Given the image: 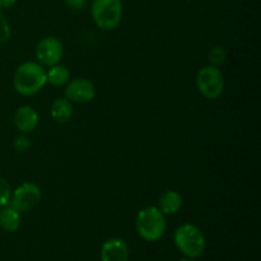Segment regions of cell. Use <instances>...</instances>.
<instances>
[{
	"mask_svg": "<svg viewBox=\"0 0 261 261\" xmlns=\"http://www.w3.org/2000/svg\"><path fill=\"white\" fill-rule=\"evenodd\" d=\"M46 69L37 61L20 64L13 76V87L20 96H33L45 87Z\"/></svg>",
	"mask_w": 261,
	"mask_h": 261,
	"instance_id": "cell-1",
	"label": "cell"
},
{
	"mask_svg": "<svg viewBox=\"0 0 261 261\" xmlns=\"http://www.w3.org/2000/svg\"><path fill=\"white\" fill-rule=\"evenodd\" d=\"M135 228L144 241H158L166 232V216L157 206H145L137 214Z\"/></svg>",
	"mask_w": 261,
	"mask_h": 261,
	"instance_id": "cell-2",
	"label": "cell"
},
{
	"mask_svg": "<svg viewBox=\"0 0 261 261\" xmlns=\"http://www.w3.org/2000/svg\"><path fill=\"white\" fill-rule=\"evenodd\" d=\"M173 242L178 251L190 259L200 257L206 247L205 237L201 229L191 223L181 224L176 228L173 233Z\"/></svg>",
	"mask_w": 261,
	"mask_h": 261,
	"instance_id": "cell-3",
	"label": "cell"
},
{
	"mask_svg": "<svg viewBox=\"0 0 261 261\" xmlns=\"http://www.w3.org/2000/svg\"><path fill=\"white\" fill-rule=\"evenodd\" d=\"M92 18L98 28L112 31L119 27L122 18L121 0H93L91 8Z\"/></svg>",
	"mask_w": 261,
	"mask_h": 261,
	"instance_id": "cell-4",
	"label": "cell"
},
{
	"mask_svg": "<svg viewBox=\"0 0 261 261\" xmlns=\"http://www.w3.org/2000/svg\"><path fill=\"white\" fill-rule=\"evenodd\" d=\"M196 88L205 98H219L224 91V76L218 66H203L196 74Z\"/></svg>",
	"mask_w": 261,
	"mask_h": 261,
	"instance_id": "cell-5",
	"label": "cell"
},
{
	"mask_svg": "<svg viewBox=\"0 0 261 261\" xmlns=\"http://www.w3.org/2000/svg\"><path fill=\"white\" fill-rule=\"evenodd\" d=\"M41 198H42V191L40 186L31 181H25L12 190L9 205L19 213H24L35 208L41 201Z\"/></svg>",
	"mask_w": 261,
	"mask_h": 261,
	"instance_id": "cell-6",
	"label": "cell"
},
{
	"mask_svg": "<svg viewBox=\"0 0 261 261\" xmlns=\"http://www.w3.org/2000/svg\"><path fill=\"white\" fill-rule=\"evenodd\" d=\"M36 58L37 63L42 66H53L61 61L64 55V46L58 37L46 36L36 46Z\"/></svg>",
	"mask_w": 261,
	"mask_h": 261,
	"instance_id": "cell-7",
	"label": "cell"
},
{
	"mask_svg": "<svg viewBox=\"0 0 261 261\" xmlns=\"http://www.w3.org/2000/svg\"><path fill=\"white\" fill-rule=\"evenodd\" d=\"M64 93L71 103H86L94 98L96 87L88 78L79 76V78L69 79L68 83L65 84Z\"/></svg>",
	"mask_w": 261,
	"mask_h": 261,
	"instance_id": "cell-8",
	"label": "cell"
},
{
	"mask_svg": "<svg viewBox=\"0 0 261 261\" xmlns=\"http://www.w3.org/2000/svg\"><path fill=\"white\" fill-rule=\"evenodd\" d=\"M129 255V246L119 237L109 239L101 247L102 261H127Z\"/></svg>",
	"mask_w": 261,
	"mask_h": 261,
	"instance_id": "cell-9",
	"label": "cell"
},
{
	"mask_svg": "<svg viewBox=\"0 0 261 261\" xmlns=\"http://www.w3.org/2000/svg\"><path fill=\"white\" fill-rule=\"evenodd\" d=\"M40 116L32 106H20L14 114V125L22 134H31L37 127Z\"/></svg>",
	"mask_w": 261,
	"mask_h": 261,
	"instance_id": "cell-10",
	"label": "cell"
},
{
	"mask_svg": "<svg viewBox=\"0 0 261 261\" xmlns=\"http://www.w3.org/2000/svg\"><path fill=\"white\" fill-rule=\"evenodd\" d=\"M182 206V196L175 190H167L158 199L157 208L165 216H175Z\"/></svg>",
	"mask_w": 261,
	"mask_h": 261,
	"instance_id": "cell-11",
	"label": "cell"
},
{
	"mask_svg": "<svg viewBox=\"0 0 261 261\" xmlns=\"http://www.w3.org/2000/svg\"><path fill=\"white\" fill-rule=\"evenodd\" d=\"M73 103L66 97L56 98L51 103L50 115L54 121L59 122V124H65V122L70 121L71 117H73Z\"/></svg>",
	"mask_w": 261,
	"mask_h": 261,
	"instance_id": "cell-12",
	"label": "cell"
},
{
	"mask_svg": "<svg viewBox=\"0 0 261 261\" xmlns=\"http://www.w3.org/2000/svg\"><path fill=\"white\" fill-rule=\"evenodd\" d=\"M20 213L9 204L0 208V227L5 232H17L20 227Z\"/></svg>",
	"mask_w": 261,
	"mask_h": 261,
	"instance_id": "cell-13",
	"label": "cell"
},
{
	"mask_svg": "<svg viewBox=\"0 0 261 261\" xmlns=\"http://www.w3.org/2000/svg\"><path fill=\"white\" fill-rule=\"evenodd\" d=\"M70 79V71L66 66L56 64L46 70V83L53 87H64Z\"/></svg>",
	"mask_w": 261,
	"mask_h": 261,
	"instance_id": "cell-14",
	"label": "cell"
},
{
	"mask_svg": "<svg viewBox=\"0 0 261 261\" xmlns=\"http://www.w3.org/2000/svg\"><path fill=\"white\" fill-rule=\"evenodd\" d=\"M227 48L223 45H216L211 48L209 53V63L213 66H219L226 61Z\"/></svg>",
	"mask_w": 261,
	"mask_h": 261,
	"instance_id": "cell-15",
	"label": "cell"
},
{
	"mask_svg": "<svg viewBox=\"0 0 261 261\" xmlns=\"http://www.w3.org/2000/svg\"><path fill=\"white\" fill-rule=\"evenodd\" d=\"M12 196V188L5 178L0 177V208L8 205Z\"/></svg>",
	"mask_w": 261,
	"mask_h": 261,
	"instance_id": "cell-16",
	"label": "cell"
},
{
	"mask_svg": "<svg viewBox=\"0 0 261 261\" xmlns=\"http://www.w3.org/2000/svg\"><path fill=\"white\" fill-rule=\"evenodd\" d=\"M10 35H12V31H10L9 23H8L4 14L0 12V45H2V43H5L7 41H9Z\"/></svg>",
	"mask_w": 261,
	"mask_h": 261,
	"instance_id": "cell-17",
	"label": "cell"
},
{
	"mask_svg": "<svg viewBox=\"0 0 261 261\" xmlns=\"http://www.w3.org/2000/svg\"><path fill=\"white\" fill-rule=\"evenodd\" d=\"M30 147H31V142L24 134L17 137L14 139V142H13V148H14V149L19 153L25 152V150H27Z\"/></svg>",
	"mask_w": 261,
	"mask_h": 261,
	"instance_id": "cell-18",
	"label": "cell"
},
{
	"mask_svg": "<svg viewBox=\"0 0 261 261\" xmlns=\"http://www.w3.org/2000/svg\"><path fill=\"white\" fill-rule=\"evenodd\" d=\"M87 0H65V4L74 10H81L86 7Z\"/></svg>",
	"mask_w": 261,
	"mask_h": 261,
	"instance_id": "cell-19",
	"label": "cell"
},
{
	"mask_svg": "<svg viewBox=\"0 0 261 261\" xmlns=\"http://www.w3.org/2000/svg\"><path fill=\"white\" fill-rule=\"evenodd\" d=\"M17 3V0H0V10L9 9Z\"/></svg>",
	"mask_w": 261,
	"mask_h": 261,
	"instance_id": "cell-20",
	"label": "cell"
},
{
	"mask_svg": "<svg viewBox=\"0 0 261 261\" xmlns=\"http://www.w3.org/2000/svg\"><path fill=\"white\" fill-rule=\"evenodd\" d=\"M178 261H195V260L190 259V257H185V259H181V260H178Z\"/></svg>",
	"mask_w": 261,
	"mask_h": 261,
	"instance_id": "cell-21",
	"label": "cell"
}]
</instances>
